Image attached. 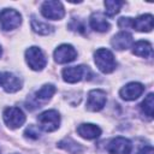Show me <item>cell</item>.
<instances>
[{"label":"cell","mask_w":154,"mask_h":154,"mask_svg":"<svg viewBox=\"0 0 154 154\" xmlns=\"http://www.w3.org/2000/svg\"><path fill=\"white\" fill-rule=\"evenodd\" d=\"M94 61L97 69L103 73H111L117 67L114 55L107 48H100L94 53Z\"/></svg>","instance_id":"1"},{"label":"cell","mask_w":154,"mask_h":154,"mask_svg":"<svg viewBox=\"0 0 154 154\" xmlns=\"http://www.w3.org/2000/svg\"><path fill=\"white\" fill-rule=\"evenodd\" d=\"M93 76L90 69L85 65L69 66L63 70V79L67 83H77L83 79H90Z\"/></svg>","instance_id":"2"},{"label":"cell","mask_w":154,"mask_h":154,"mask_svg":"<svg viewBox=\"0 0 154 154\" xmlns=\"http://www.w3.org/2000/svg\"><path fill=\"white\" fill-rule=\"evenodd\" d=\"M55 90L57 89H55V87L53 84H45L43 87H41L35 93L32 99H30L26 102V108L28 109H34V108L41 107L42 105H45L46 102H48L52 99V96L54 95Z\"/></svg>","instance_id":"3"},{"label":"cell","mask_w":154,"mask_h":154,"mask_svg":"<svg viewBox=\"0 0 154 154\" xmlns=\"http://www.w3.org/2000/svg\"><path fill=\"white\" fill-rule=\"evenodd\" d=\"M37 122H38L40 128L43 131L52 132V131H55L59 128L60 116L55 109H48V111L42 112L37 117Z\"/></svg>","instance_id":"4"},{"label":"cell","mask_w":154,"mask_h":154,"mask_svg":"<svg viewBox=\"0 0 154 154\" xmlns=\"http://www.w3.org/2000/svg\"><path fill=\"white\" fill-rule=\"evenodd\" d=\"M22 23V16L13 8H5L0 12V25L5 31L17 29Z\"/></svg>","instance_id":"5"},{"label":"cell","mask_w":154,"mask_h":154,"mask_svg":"<svg viewBox=\"0 0 154 154\" xmlns=\"http://www.w3.org/2000/svg\"><path fill=\"white\" fill-rule=\"evenodd\" d=\"M25 60H26L29 67L34 71H41L47 64V59H46L43 52L38 47H35V46H32L25 51Z\"/></svg>","instance_id":"6"},{"label":"cell","mask_w":154,"mask_h":154,"mask_svg":"<svg viewBox=\"0 0 154 154\" xmlns=\"http://www.w3.org/2000/svg\"><path fill=\"white\" fill-rule=\"evenodd\" d=\"M41 13L45 18L47 19H53L58 20L64 18L65 16V8L60 1L51 0V1H45L41 6Z\"/></svg>","instance_id":"7"},{"label":"cell","mask_w":154,"mask_h":154,"mask_svg":"<svg viewBox=\"0 0 154 154\" xmlns=\"http://www.w3.org/2000/svg\"><path fill=\"white\" fill-rule=\"evenodd\" d=\"M2 118L10 129L20 128L25 122V116L18 107H7L2 113Z\"/></svg>","instance_id":"8"},{"label":"cell","mask_w":154,"mask_h":154,"mask_svg":"<svg viewBox=\"0 0 154 154\" xmlns=\"http://www.w3.org/2000/svg\"><path fill=\"white\" fill-rule=\"evenodd\" d=\"M106 103V93L101 89H94L88 93L87 97V109L90 112H99L103 108Z\"/></svg>","instance_id":"9"},{"label":"cell","mask_w":154,"mask_h":154,"mask_svg":"<svg viewBox=\"0 0 154 154\" xmlns=\"http://www.w3.org/2000/svg\"><path fill=\"white\" fill-rule=\"evenodd\" d=\"M77 57V52L76 49L67 43L60 45L55 51H54V60L58 64H67L71 63L76 59Z\"/></svg>","instance_id":"10"},{"label":"cell","mask_w":154,"mask_h":154,"mask_svg":"<svg viewBox=\"0 0 154 154\" xmlns=\"http://www.w3.org/2000/svg\"><path fill=\"white\" fill-rule=\"evenodd\" d=\"M132 148L131 142L122 136H118L109 141L107 146V152L109 154H130Z\"/></svg>","instance_id":"11"},{"label":"cell","mask_w":154,"mask_h":154,"mask_svg":"<svg viewBox=\"0 0 154 154\" xmlns=\"http://www.w3.org/2000/svg\"><path fill=\"white\" fill-rule=\"evenodd\" d=\"M143 91H144L143 84H141L138 82H130L120 89L119 94H120L123 100L132 101V100H136L138 96H141Z\"/></svg>","instance_id":"12"},{"label":"cell","mask_w":154,"mask_h":154,"mask_svg":"<svg viewBox=\"0 0 154 154\" xmlns=\"http://www.w3.org/2000/svg\"><path fill=\"white\" fill-rule=\"evenodd\" d=\"M0 85L7 93H16L22 88V82L13 73L2 72L0 73Z\"/></svg>","instance_id":"13"},{"label":"cell","mask_w":154,"mask_h":154,"mask_svg":"<svg viewBox=\"0 0 154 154\" xmlns=\"http://www.w3.org/2000/svg\"><path fill=\"white\" fill-rule=\"evenodd\" d=\"M134 43V37L131 34L126 32V31H120L117 35H114L111 40V45L114 49L118 51H124L128 49L130 46H132Z\"/></svg>","instance_id":"14"},{"label":"cell","mask_w":154,"mask_h":154,"mask_svg":"<svg viewBox=\"0 0 154 154\" xmlns=\"http://www.w3.org/2000/svg\"><path fill=\"white\" fill-rule=\"evenodd\" d=\"M131 28H134L135 30L141 31V32L152 31V29H153V16L147 13V14H142V16L132 19Z\"/></svg>","instance_id":"15"},{"label":"cell","mask_w":154,"mask_h":154,"mask_svg":"<svg viewBox=\"0 0 154 154\" xmlns=\"http://www.w3.org/2000/svg\"><path fill=\"white\" fill-rule=\"evenodd\" d=\"M77 132L81 137L85 140H95L101 135V129L95 124L84 123L77 128Z\"/></svg>","instance_id":"16"},{"label":"cell","mask_w":154,"mask_h":154,"mask_svg":"<svg viewBox=\"0 0 154 154\" xmlns=\"http://www.w3.org/2000/svg\"><path fill=\"white\" fill-rule=\"evenodd\" d=\"M90 26L95 30V31H99V32H106L109 30L111 25L109 23L107 22L106 17L100 13V12H96V13H93L90 16Z\"/></svg>","instance_id":"17"},{"label":"cell","mask_w":154,"mask_h":154,"mask_svg":"<svg viewBox=\"0 0 154 154\" xmlns=\"http://www.w3.org/2000/svg\"><path fill=\"white\" fill-rule=\"evenodd\" d=\"M132 53L142 58H150L153 54V48L148 41L141 40L132 45Z\"/></svg>","instance_id":"18"},{"label":"cell","mask_w":154,"mask_h":154,"mask_svg":"<svg viewBox=\"0 0 154 154\" xmlns=\"http://www.w3.org/2000/svg\"><path fill=\"white\" fill-rule=\"evenodd\" d=\"M30 24H31V29L35 32L40 34V35H49V34H52L54 31V28L52 25H49L47 23H43V22L36 19L35 17L31 18Z\"/></svg>","instance_id":"19"},{"label":"cell","mask_w":154,"mask_h":154,"mask_svg":"<svg viewBox=\"0 0 154 154\" xmlns=\"http://www.w3.org/2000/svg\"><path fill=\"white\" fill-rule=\"evenodd\" d=\"M58 147L65 149L66 152H69L71 154H78V153H81L83 150V147L79 143H77L73 140H71V138H64L63 141H60L58 143Z\"/></svg>","instance_id":"20"},{"label":"cell","mask_w":154,"mask_h":154,"mask_svg":"<svg viewBox=\"0 0 154 154\" xmlns=\"http://www.w3.org/2000/svg\"><path fill=\"white\" fill-rule=\"evenodd\" d=\"M103 5H105V8H106L105 13L108 17H113L120 11V8L124 5V2L123 1H118V0H106L103 2Z\"/></svg>","instance_id":"21"},{"label":"cell","mask_w":154,"mask_h":154,"mask_svg":"<svg viewBox=\"0 0 154 154\" xmlns=\"http://www.w3.org/2000/svg\"><path fill=\"white\" fill-rule=\"evenodd\" d=\"M153 97H154L153 93H149V94L144 97V100L142 101V103H141V108H142L143 113H144L146 116H148L149 118H153V109H154Z\"/></svg>","instance_id":"22"},{"label":"cell","mask_w":154,"mask_h":154,"mask_svg":"<svg viewBox=\"0 0 154 154\" xmlns=\"http://www.w3.org/2000/svg\"><path fill=\"white\" fill-rule=\"evenodd\" d=\"M24 135L25 137H29V138H32V140H36L40 137V131L35 126V125H29L25 131H24Z\"/></svg>","instance_id":"23"},{"label":"cell","mask_w":154,"mask_h":154,"mask_svg":"<svg viewBox=\"0 0 154 154\" xmlns=\"http://www.w3.org/2000/svg\"><path fill=\"white\" fill-rule=\"evenodd\" d=\"M131 23H132V18L122 17V18H119V20H118V26H120V28H123V29H128V28H131Z\"/></svg>","instance_id":"24"},{"label":"cell","mask_w":154,"mask_h":154,"mask_svg":"<svg viewBox=\"0 0 154 154\" xmlns=\"http://www.w3.org/2000/svg\"><path fill=\"white\" fill-rule=\"evenodd\" d=\"M138 154H154V150H153V147L152 146H144L140 149Z\"/></svg>","instance_id":"25"},{"label":"cell","mask_w":154,"mask_h":154,"mask_svg":"<svg viewBox=\"0 0 154 154\" xmlns=\"http://www.w3.org/2000/svg\"><path fill=\"white\" fill-rule=\"evenodd\" d=\"M1 53H2V49H1V47H0V57H1Z\"/></svg>","instance_id":"26"}]
</instances>
